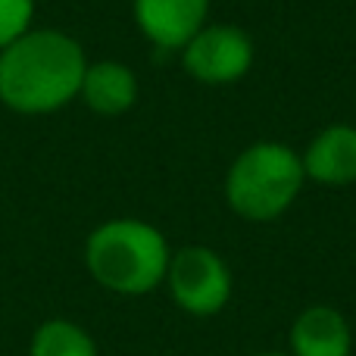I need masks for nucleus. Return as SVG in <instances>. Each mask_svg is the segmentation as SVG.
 Here are the masks:
<instances>
[{
	"mask_svg": "<svg viewBox=\"0 0 356 356\" xmlns=\"http://www.w3.org/2000/svg\"><path fill=\"white\" fill-rule=\"evenodd\" d=\"M85 50L63 31H25L0 50V100L16 113H54L79 97Z\"/></svg>",
	"mask_w": 356,
	"mask_h": 356,
	"instance_id": "1",
	"label": "nucleus"
},
{
	"mask_svg": "<svg viewBox=\"0 0 356 356\" xmlns=\"http://www.w3.org/2000/svg\"><path fill=\"white\" fill-rule=\"evenodd\" d=\"M169 250L160 228L141 219H110L91 232L85 266L100 288L122 297H141L166 282Z\"/></svg>",
	"mask_w": 356,
	"mask_h": 356,
	"instance_id": "2",
	"label": "nucleus"
},
{
	"mask_svg": "<svg viewBox=\"0 0 356 356\" xmlns=\"http://www.w3.org/2000/svg\"><path fill=\"white\" fill-rule=\"evenodd\" d=\"M300 154L278 141H257L238 154L225 175V203L247 222L284 216L303 191Z\"/></svg>",
	"mask_w": 356,
	"mask_h": 356,
	"instance_id": "3",
	"label": "nucleus"
},
{
	"mask_svg": "<svg viewBox=\"0 0 356 356\" xmlns=\"http://www.w3.org/2000/svg\"><path fill=\"white\" fill-rule=\"evenodd\" d=\"M166 284L175 307L197 319L219 316L234 294V278L228 263L209 247H184L172 253Z\"/></svg>",
	"mask_w": 356,
	"mask_h": 356,
	"instance_id": "4",
	"label": "nucleus"
},
{
	"mask_svg": "<svg viewBox=\"0 0 356 356\" xmlns=\"http://www.w3.org/2000/svg\"><path fill=\"white\" fill-rule=\"evenodd\" d=\"M184 72L203 85H232L253 66V41L238 25H203L181 47Z\"/></svg>",
	"mask_w": 356,
	"mask_h": 356,
	"instance_id": "5",
	"label": "nucleus"
},
{
	"mask_svg": "<svg viewBox=\"0 0 356 356\" xmlns=\"http://www.w3.org/2000/svg\"><path fill=\"white\" fill-rule=\"evenodd\" d=\"M209 0H135V22L150 44L181 50L207 25Z\"/></svg>",
	"mask_w": 356,
	"mask_h": 356,
	"instance_id": "6",
	"label": "nucleus"
},
{
	"mask_svg": "<svg viewBox=\"0 0 356 356\" xmlns=\"http://www.w3.org/2000/svg\"><path fill=\"white\" fill-rule=\"evenodd\" d=\"M303 175L325 188H347L356 181V129L353 125H328L309 141L300 156Z\"/></svg>",
	"mask_w": 356,
	"mask_h": 356,
	"instance_id": "7",
	"label": "nucleus"
},
{
	"mask_svg": "<svg viewBox=\"0 0 356 356\" xmlns=\"http://www.w3.org/2000/svg\"><path fill=\"white\" fill-rule=\"evenodd\" d=\"M291 353L288 356H350L353 332L344 313L328 303L307 307L291 325Z\"/></svg>",
	"mask_w": 356,
	"mask_h": 356,
	"instance_id": "8",
	"label": "nucleus"
},
{
	"mask_svg": "<svg viewBox=\"0 0 356 356\" xmlns=\"http://www.w3.org/2000/svg\"><path fill=\"white\" fill-rule=\"evenodd\" d=\"M79 94L100 116H122L138 100V79L125 63L104 60L85 69Z\"/></svg>",
	"mask_w": 356,
	"mask_h": 356,
	"instance_id": "9",
	"label": "nucleus"
},
{
	"mask_svg": "<svg viewBox=\"0 0 356 356\" xmlns=\"http://www.w3.org/2000/svg\"><path fill=\"white\" fill-rule=\"evenodd\" d=\"M31 356H97V344L81 325L66 319L44 322L31 338Z\"/></svg>",
	"mask_w": 356,
	"mask_h": 356,
	"instance_id": "10",
	"label": "nucleus"
},
{
	"mask_svg": "<svg viewBox=\"0 0 356 356\" xmlns=\"http://www.w3.org/2000/svg\"><path fill=\"white\" fill-rule=\"evenodd\" d=\"M35 16V0H0V50L22 38Z\"/></svg>",
	"mask_w": 356,
	"mask_h": 356,
	"instance_id": "11",
	"label": "nucleus"
},
{
	"mask_svg": "<svg viewBox=\"0 0 356 356\" xmlns=\"http://www.w3.org/2000/svg\"><path fill=\"white\" fill-rule=\"evenodd\" d=\"M257 356H284V353H257Z\"/></svg>",
	"mask_w": 356,
	"mask_h": 356,
	"instance_id": "12",
	"label": "nucleus"
}]
</instances>
